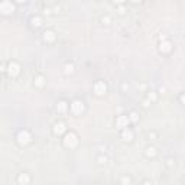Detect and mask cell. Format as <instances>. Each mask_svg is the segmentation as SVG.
I'll return each mask as SVG.
<instances>
[{
  "label": "cell",
  "instance_id": "7a4b0ae2",
  "mask_svg": "<svg viewBox=\"0 0 185 185\" xmlns=\"http://www.w3.org/2000/svg\"><path fill=\"white\" fill-rule=\"evenodd\" d=\"M16 142L20 145V146H26V145H29L32 142V135H30L29 130H19V133L16 135Z\"/></svg>",
  "mask_w": 185,
  "mask_h": 185
},
{
  "label": "cell",
  "instance_id": "30bf717a",
  "mask_svg": "<svg viewBox=\"0 0 185 185\" xmlns=\"http://www.w3.org/2000/svg\"><path fill=\"white\" fill-rule=\"evenodd\" d=\"M174 45L169 41H166V39H164V41H160L159 43V51L162 52V54H169L171 51H172Z\"/></svg>",
  "mask_w": 185,
  "mask_h": 185
},
{
  "label": "cell",
  "instance_id": "9c48e42d",
  "mask_svg": "<svg viewBox=\"0 0 185 185\" xmlns=\"http://www.w3.org/2000/svg\"><path fill=\"white\" fill-rule=\"evenodd\" d=\"M42 39H43V42H46V43H52L55 39H56V35H55L54 30L46 29L42 34Z\"/></svg>",
  "mask_w": 185,
  "mask_h": 185
},
{
  "label": "cell",
  "instance_id": "e0dca14e",
  "mask_svg": "<svg viewBox=\"0 0 185 185\" xmlns=\"http://www.w3.org/2000/svg\"><path fill=\"white\" fill-rule=\"evenodd\" d=\"M72 72H74V64L67 62L65 65H64V74H65V75H70V74H72Z\"/></svg>",
  "mask_w": 185,
  "mask_h": 185
},
{
  "label": "cell",
  "instance_id": "3957f363",
  "mask_svg": "<svg viewBox=\"0 0 185 185\" xmlns=\"http://www.w3.org/2000/svg\"><path fill=\"white\" fill-rule=\"evenodd\" d=\"M84 110H85V106L81 100L71 101V104H70V111H71L74 116H80V114H83L84 113Z\"/></svg>",
  "mask_w": 185,
  "mask_h": 185
},
{
  "label": "cell",
  "instance_id": "6da1fadb",
  "mask_svg": "<svg viewBox=\"0 0 185 185\" xmlns=\"http://www.w3.org/2000/svg\"><path fill=\"white\" fill-rule=\"evenodd\" d=\"M78 136H77L75 132H65V135H64V139H62V143H64V146L68 147V149H74V147L78 146Z\"/></svg>",
  "mask_w": 185,
  "mask_h": 185
},
{
  "label": "cell",
  "instance_id": "7c38bea8",
  "mask_svg": "<svg viewBox=\"0 0 185 185\" xmlns=\"http://www.w3.org/2000/svg\"><path fill=\"white\" fill-rule=\"evenodd\" d=\"M30 182V175L26 172H22L17 175V184L19 185H28Z\"/></svg>",
  "mask_w": 185,
  "mask_h": 185
},
{
  "label": "cell",
  "instance_id": "7402d4cb",
  "mask_svg": "<svg viewBox=\"0 0 185 185\" xmlns=\"http://www.w3.org/2000/svg\"><path fill=\"white\" fill-rule=\"evenodd\" d=\"M101 23H103V25H110V23H111V19H110V16H107V15L101 16Z\"/></svg>",
  "mask_w": 185,
  "mask_h": 185
},
{
  "label": "cell",
  "instance_id": "8992f818",
  "mask_svg": "<svg viewBox=\"0 0 185 185\" xmlns=\"http://www.w3.org/2000/svg\"><path fill=\"white\" fill-rule=\"evenodd\" d=\"M92 91H94V94H96V96H98V97L104 96L106 92H107V85H106L104 81L98 80V81H96V83H94V85H92Z\"/></svg>",
  "mask_w": 185,
  "mask_h": 185
},
{
  "label": "cell",
  "instance_id": "1f68e13d",
  "mask_svg": "<svg viewBox=\"0 0 185 185\" xmlns=\"http://www.w3.org/2000/svg\"><path fill=\"white\" fill-rule=\"evenodd\" d=\"M130 2H133V3H140L142 0H130Z\"/></svg>",
  "mask_w": 185,
  "mask_h": 185
},
{
  "label": "cell",
  "instance_id": "d6986e66",
  "mask_svg": "<svg viewBox=\"0 0 185 185\" xmlns=\"http://www.w3.org/2000/svg\"><path fill=\"white\" fill-rule=\"evenodd\" d=\"M147 100H151L152 103H155V101L158 100V94H156L155 91H149L147 92Z\"/></svg>",
  "mask_w": 185,
  "mask_h": 185
},
{
  "label": "cell",
  "instance_id": "5bb4252c",
  "mask_svg": "<svg viewBox=\"0 0 185 185\" xmlns=\"http://www.w3.org/2000/svg\"><path fill=\"white\" fill-rule=\"evenodd\" d=\"M68 110H70V104H68L67 101H64V100L58 101V104H56V111H58V113L65 114Z\"/></svg>",
  "mask_w": 185,
  "mask_h": 185
},
{
  "label": "cell",
  "instance_id": "603a6c76",
  "mask_svg": "<svg viewBox=\"0 0 185 185\" xmlns=\"http://www.w3.org/2000/svg\"><path fill=\"white\" fill-rule=\"evenodd\" d=\"M166 166H168V168H174V166H175V159L168 158V159H166Z\"/></svg>",
  "mask_w": 185,
  "mask_h": 185
},
{
  "label": "cell",
  "instance_id": "9a60e30c",
  "mask_svg": "<svg viewBox=\"0 0 185 185\" xmlns=\"http://www.w3.org/2000/svg\"><path fill=\"white\" fill-rule=\"evenodd\" d=\"M158 155V151H156L155 146H146V149H145V156L146 158H155V156Z\"/></svg>",
  "mask_w": 185,
  "mask_h": 185
},
{
  "label": "cell",
  "instance_id": "4316f807",
  "mask_svg": "<svg viewBox=\"0 0 185 185\" xmlns=\"http://www.w3.org/2000/svg\"><path fill=\"white\" fill-rule=\"evenodd\" d=\"M113 2H114V3H116V4H117V6H119V4H123V3H124V2H126V0H113Z\"/></svg>",
  "mask_w": 185,
  "mask_h": 185
},
{
  "label": "cell",
  "instance_id": "4dcf8cb0",
  "mask_svg": "<svg viewBox=\"0 0 185 185\" xmlns=\"http://www.w3.org/2000/svg\"><path fill=\"white\" fill-rule=\"evenodd\" d=\"M15 2H16V3H25L26 0H15Z\"/></svg>",
  "mask_w": 185,
  "mask_h": 185
},
{
  "label": "cell",
  "instance_id": "52a82bcc",
  "mask_svg": "<svg viewBox=\"0 0 185 185\" xmlns=\"http://www.w3.org/2000/svg\"><path fill=\"white\" fill-rule=\"evenodd\" d=\"M52 132H54L55 136H62L65 135V132H67V126H65V123L64 122H56L52 127Z\"/></svg>",
  "mask_w": 185,
  "mask_h": 185
},
{
  "label": "cell",
  "instance_id": "f546056e",
  "mask_svg": "<svg viewBox=\"0 0 185 185\" xmlns=\"http://www.w3.org/2000/svg\"><path fill=\"white\" fill-rule=\"evenodd\" d=\"M147 136H149V138H156V135H155V133H153V132H152V133H149V135H147Z\"/></svg>",
  "mask_w": 185,
  "mask_h": 185
},
{
  "label": "cell",
  "instance_id": "ac0fdd59",
  "mask_svg": "<svg viewBox=\"0 0 185 185\" xmlns=\"http://www.w3.org/2000/svg\"><path fill=\"white\" fill-rule=\"evenodd\" d=\"M109 162V159H107V156L106 155H98L97 156V164L98 165H106Z\"/></svg>",
  "mask_w": 185,
  "mask_h": 185
},
{
  "label": "cell",
  "instance_id": "f1b7e54d",
  "mask_svg": "<svg viewBox=\"0 0 185 185\" xmlns=\"http://www.w3.org/2000/svg\"><path fill=\"white\" fill-rule=\"evenodd\" d=\"M122 90H129V84L123 83V84H122Z\"/></svg>",
  "mask_w": 185,
  "mask_h": 185
},
{
  "label": "cell",
  "instance_id": "5b68a950",
  "mask_svg": "<svg viewBox=\"0 0 185 185\" xmlns=\"http://www.w3.org/2000/svg\"><path fill=\"white\" fill-rule=\"evenodd\" d=\"M0 12L3 13L4 16L12 15V13L15 12V4H13L10 0H2V3H0Z\"/></svg>",
  "mask_w": 185,
  "mask_h": 185
},
{
  "label": "cell",
  "instance_id": "83f0119b",
  "mask_svg": "<svg viewBox=\"0 0 185 185\" xmlns=\"http://www.w3.org/2000/svg\"><path fill=\"white\" fill-rule=\"evenodd\" d=\"M43 13H45V15H51V9L49 7H45V9H43Z\"/></svg>",
  "mask_w": 185,
  "mask_h": 185
},
{
  "label": "cell",
  "instance_id": "2e32d148",
  "mask_svg": "<svg viewBox=\"0 0 185 185\" xmlns=\"http://www.w3.org/2000/svg\"><path fill=\"white\" fill-rule=\"evenodd\" d=\"M42 25V17L41 16H32L30 17V26L32 28H39Z\"/></svg>",
  "mask_w": 185,
  "mask_h": 185
},
{
  "label": "cell",
  "instance_id": "cb8c5ba5",
  "mask_svg": "<svg viewBox=\"0 0 185 185\" xmlns=\"http://www.w3.org/2000/svg\"><path fill=\"white\" fill-rule=\"evenodd\" d=\"M124 12H126V9L123 7V4H119V7H117V13H119V15H124Z\"/></svg>",
  "mask_w": 185,
  "mask_h": 185
},
{
  "label": "cell",
  "instance_id": "ffe728a7",
  "mask_svg": "<svg viewBox=\"0 0 185 185\" xmlns=\"http://www.w3.org/2000/svg\"><path fill=\"white\" fill-rule=\"evenodd\" d=\"M120 182L124 185H129V184H132V178L127 177V175H122V177H120Z\"/></svg>",
  "mask_w": 185,
  "mask_h": 185
},
{
  "label": "cell",
  "instance_id": "ba28073f",
  "mask_svg": "<svg viewBox=\"0 0 185 185\" xmlns=\"http://www.w3.org/2000/svg\"><path fill=\"white\" fill-rule=\"evenodd\" d=\"M129 122H130L129 116L120 114V116H117V119H116V126H117L119 129H124V127L129 126Z\"/></svg>",
  "mask_w": 185,
  "mask_h": 185
},
{
  "label": "cell",
  "instance_id": "d4e9b609",
  "mask_svg": "<svg viewBox=\"0 0 185 185\" xmlns=\"http://www.w3.org/2000/svg\"><path fill=\"white\" fill-rule=\"evenodd\" d=\"M151 104H152L151 100H147V98H146V100H143V107H146V109H147V107H149Z\"/></svg>",
  "mask_w": 185,
  "mask_h": 185
},
{
  "label": "cell",
  "instance_id": "44dd1931",
  "mask_svg": "<svg viewBox=\"0 0 185 185\" xmlns=\"http://www.w3.org/2000/svg\"><path fill=\"white\" fill-rule=\"evenodd\" d=\"M129 119H130V122H139V114L136 113V111H132L130 114H129Z\"/></svg>",
  "mask_w": 185,
  "mask_h": 185
},
{
  "label": "cell",
  "instance_id": "4fadbf2b",
  "mask_svg": "<svg viewBox=\"0 0 185 185\" xmlns=\"http://www.w3.org/2000/svg\"><path fill=\"white\" fill-rule=\"evenodd\" d=\"M34 84H35V87H38V88H43L46 84V78L42 74H39V75H36L34 78Z\"/></svg>",
  "mask_w": 185,
  "mask_h": 185
},
{
  "label": "cell",
  "instance_id": "484cf974",
  "mask_svg": "<svg viewBox=\"0 0 185 185\" xmlns=\"http://www.w3.org/2000/svg\"><path fill=\"white\" fill-rule=\"evenodd\" d=\"M179 101H181L182 104H185V92H182L181 96H179Z\"/></svg>",
  "mask_w": 185,
  "mask_h": 185
},
{
  "label": "cell",
  "instance_id": "8fae6325",
  "mask_svg": "<svg viewBox=\"0 0 185 185\" xmlns=\"http://www.w3.org/2000/svg\"><path fill=\"white\" fill-rule=\"evenodd\" d=\"M122 139L124 142H132L133 140V130L129 127H124L122 130Z\"/></svg>",
  "mask_w": 185,
  "mask_h": 185
},
{
  "label": "cell",
  "instance_id": "277c9868",
  "mask_svg": "<svg viewBox=\"0 0 185 185\" xmlns=\"http://www.w3.org/2000/svg\"><path fill=\"white\" fill-rule=\"evenodd\" d=\"M6 72H7V75L10 77V78H15V77H17L19 72H20V65H19L16 61H10V62L7 64Z\"/></svg>",
  "mask_w": 185,
  "mask_h": 185
}]
</instances>
